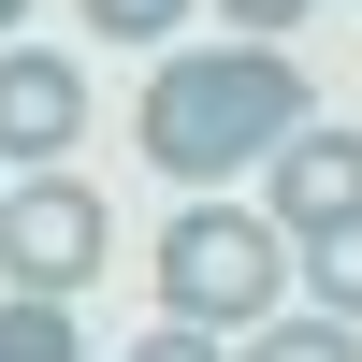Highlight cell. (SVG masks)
I'll return each instance as SVG.
<instances>
[{"label": "cell", "mask_w": 362, "mask_h": 362, "mask_svg": "<svg viewBox=\"0 0 362 362\" xmlns=\"http://www.w3.org/2000/svg\"><path fill=\"white\" fill-rule=\"evenodd\" d=\"M232 362H362V334H348V319H319V305H305V319H261V334L232 348Z\"/></svg>", "instance_id": "52a82bcc"}, {"label": "cell", "mask_w": 362, "mask_h": 362, "mask_svg": "<svg viewBox=\"0 0 362 362\" xmlns=\"http://www.w3.org/2000/svg\"><path fill=\"white\" fill-rule=\"evenodd\" d=\"M87 15H102V44H174L189 0H87Z\"/></svg>", "instance_id": "9c48e42d"}, {"label": "cell", "mask_w": 362, "mask_h": 362, "mask_svg": "<svg viewBox=\"0 0 362 362\" xmlns=\"http://www.w3.org/2000/svg\"><path fill=\"white\" fill-rule=\"evenodd\" d=\"M0 362H87L73 305H0Z\"/></svg>", "instance_id": "ba28073f"}, {"label": "cell", "mask_w": 362, "mask_h": 362, "mask_svg": "<svg viewBox=\"0 0 362 362\" xmlns=\"http://www.w3.org/2000/svg\"><path fill=\"white\" fill-rule=\"evenodd\" d=\"M290 276L319 290V319H348V334H362V218H348V232H319V247H290Z\"/></svg>", "instance_id": "8992f818"}, {"label": "cell", "mask_w": 362, "mask_h": 362, "mask_svg": "<svg viewBox=\"0 0 362 362\" xmlns=\"http://www.w3.org/2000/svg\"><path fill=\"white\" fill-rule=\"evenodd\" d=\"M15 15H29V0H0V44H15Z\"/></svg>", "instance_id": "7c38bea8"}, {"label": "cell", "mask_w": 362, "mask_h": 362, "mask_svg": "<svg viewBox=\"0 0 362 362\" xmlns=\"http://www.w3.org/2000/svg\"><path fill=\"white\" fill-rule=\"evenodd\" d=\"M276 290H290L276 218H247V203L189 189V218L160 232V305L189 319V334H261V319H276Z\"/></svg>", "instance_id": "7a4b0ae2"}, {"label": "cell", "mask_w": 362, "mask_h": 362, "mask_svg": "<svg viewBox=\"0 0 362 362\" xmlns=\"http://www.w3.org/2000/svg\"><path fill=\"white\" fill-rule=\"evenodd\" d=\"M102 247H116L102 189H73V174H15L0 189V276H15V305H73L102 276Z\"/></svg>", "instance_id": "3957f363"}, {"label": "cell", "mask_w": 362, "mask_h": 362, "mask_svg": "<svg viewBox=\"0 0 362 362\" xmlns=\"http://www.w3.org/2000/svg\"><path fill=\"white\" fill-rule=\"evenodd\" d=\"M131 362H218V334H189V319H160V334H145Z\"/></svg>", "instance_id": "8fae6325"}, {"label": "cell", "mask_w": 362, "mask_h": 362, "mask_svg": "<svg viewBox=\"0 0 362 362\" xmlns=\"http://www.w3.org/2000/svg\"><path fill=\"white\" fill-rule=\"evenodd\" d=\"M261 174H276V203H261V218H276V247H319V232L362 218V131H348V116H305Z\"/></svg>", "instance_id": "277c9868"}, {"label": "cell", "mask_w": 362, "mask_h": 362, "mask_svg": "<svg viewBox=\"0 0 362 362\" xmlns=\"http://www.w3.org/2000/svg\"><path fill=\"white\" fill-rule=\"evenodd\" d=\"M319 116V87L290 73V44H203V58H160L145 73V160L174 189H232L247 160H276L290 131Z\"/></svg>", "instance_id": "6da1fadb"}, {"label": "cell", "mask_w": 362, "mask_h": 362, "mask_svg": "<svg viewBox=\"0 0 362 362\" xmlns=\"http://www.w3.org/2000/svg\"><path fill=\"white\" fill-rule=\"evenodd\" d=\"M218 15L247 29V44H276V29H290V15H319V0H218Z\"/></svg>", "instance_id": "30bf717a"}, {"label": "cell", "mask_w": 362, "mask_h": 362, "mask_svg": "<svg viewBox=\"0 0 362 362\" xmlns=\"http://www.w3.org/2000/svg\"><path fill=\"white\" fill-rule=\"evenodd\" d=\"M73 131H87V73L58 44H0V160H15V174H58Z\"/></svg>", "instance_id": "5b68a950"}]
</instances>
